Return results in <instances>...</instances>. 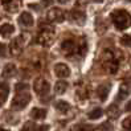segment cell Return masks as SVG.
Wrapping results in <instances>:
<instances>
[{
    "label": "cell",
    "mask_w": 131,
    "mask_h": 131,
    "mask_svg": "<svg viewBox=\"0 0 131 131\" xmlns=\"http://www.w3.org/2000/svg\"><path fill=\"white\" fill-rule=\"evenodd\" d=\"M23 45H24V40H23V37H16L15 40L11 42V54L12 56H17L21 53L23 50Z\"/></svg>",
    "instance_id": "obj_7"
},
{
    "label": "cell",
    "mask_w": 131,
    "mask_h": 131,
    "mask_svg": "<svg viewBox=\"0 0 131 131\" xmlns=\"http://www.w3.org/2000/svg\"><path fill=\"white\" fill-rule=\"evenodd\" d=\"M54 40V29L49 25H45L37 35V42L44 47H49Z\"/></svg>",
    "instance_id": "obj_2"
},
{
    "label": "cell",
    "mask_w": 131,
    "mask_h": 131,
    "mask_svg": "<svg viewBox=\"0 0 131 131\" xmlns=\"http://www.w3.org/2000/svg\"><path fill=\"white\" fill-rule=\"evenodd\" d=\"M89 2H93V3H102V0H89Z\"/></svg>",
    "instance_id": "obj_36"
},
{
    "label": "cell",
    "mask_w": 131,
    "mask_h": 131,
    "mask_svg": "<svg viewBox=\"0 0 131 131\" xmlns=\"http://www.w3.org/2000/svg\"><path fill=\"white\" fill-rule=\"evenodd\" d=\"M126 110H127V111H131V99H130V101L127 102V105H126Z\"/></svg>",
    "instance_id": "obj_34"
},
{
    "label": "cell",
    "mask_w": 131,
    "mask_h": 131,
    "mask_svg": "<svg viewBox=\"0 0 131 131\" xmlns=\"http://www.w3.org/2000/svg\"><path fill=\"white\" fill-rule=\"evenodd\" d=\"M30 115H32L33 119H44L45 117H47V110L40 109V107H35V109L32 110V113H30Z\"/></svg>",
    "instance_id": "obj_16"
},
{
    "label": "cell",
    "mask_w": 131,
    "mask_h": 131,
    "mask_svg": "<svg viewBox=\"0 0 131 131\" xmlns=\"http://www.w3.org/2000/svg\"><path fill=\"white\" fill-rule=\"evenodd\" d=\"M131 93V82H125L121 85V89H119V94H118V98L119 99H125L128 94Z\"/></svg>",
    "instance_id": "obj_13"
},
{
    "label": "cell",
    "mask_w": 131,
    "mask_h": 131,
    "mask_svg": "<svg viewBox=\"0 0 131 131\" xmlns=\"http://www.w3.org/2000/svg\"><path fill=\"white\" fill-rule=\"evenodd\" d=\"M13 32H15V28L11 24H3L0 27V35L4 36V37H9Z\"/></svg>",
    "instance_id": "obj_17"
},
{
    "label": "cell",
    "mask_w": 131,
    "mask_h": 131,
    "mask_svg": "<svg viewBox=\"0 0 131 131\" xmlns=\"http://www.w3.org/2000/svg\"><path fill=\"white\" fill-rule=\"evenodd\" d=\"M111 20L119 30H125L131 25V15L125 9H117L111 13Z\"/></svg>",
    "instance_id": "obj_1"
},
{
    "label": "cell",
    "mask_w": 131,
    "mask_h": 131,
    "mask_svg": "<svg viewBox=\"0 0 131 131\" xmlns=\"http://www.w3.org/2000/svg\"><path fill=\"white\" fill-rule=\"evenodd\" d=\"M73 131H94V127L90 125H85V123H81V125H77L73 127Z\"/></svg>",
    "instance_id": "obj_24"
},
{
    "label": "cell",
    "mask_w": 131,
    "mask_h": 131,
    "mask_svg": "<svg viewBox=\"0 0 131 131\" xmlns=\"http://www.w3.org/2000/svg\"><path fill=\"white\" fill-rule=\"evenodd\" d=\"M69 103L68 102H64V101H58L56 102V109L60 111V113H68L69 111Z\"/></svg>",
    "instance_id": "obj_22"
},
{
    "label": "cell",
    "mask_w": 131,
    "mask_h": 131,
    "mask_svg": "<svg viewBox=\"0 0 131 131\" xmlns=\"http://www.w3.org/2000/svg\"><path fill=\"white\" fill-rule=\"evenodd\" d=\"M16 74V66L13 64H7L3 69V77L4 78H11Z\"/></svg>",
    "instance_id": "obj_15"
},
{
    "label": "cell",
    "mask_w": 131,
    "mask_h": 131,
    "mask_svg": "<svg viewBox=\"0 0 131 131\" xmlns=\"http://www.w3.org/2000/svg\"><path fill=\"white\" fill-rule=\"evenodd\" d=\"M109 91H110L109 85H101V86H98V89H97V95L101 101H106L107 95H109Z\"/></svg>",
    "instance_id": "obj_14"
},
{
    "label": "cell",
    "mask_w": 131,
    "mask_h": 131,
    "mask_svg": "<svg viewBox=\"0 0 131 131\" xmlns=\"http://www.w3.org/2000/svg\"><path fill=\"white\" fill-rule=\"evenodd\" d=\"M30 102V95L28 93H19L16 97L12 99L11 102V107L15 110H20V109H24V107Z\"/></svg>",
    "instance_id": "obj_3"
},
{
    "label": "cell",
    "mask_w": 131,
    "mask_h": 131,
    "mask_svg": "<svg viewBox=\"0 0 131 131\" xmlns=\"http://www.w3.org/2000/svg\"><path fill=\"white\" fill-rule=\"evenodd\" d=\"M122 126L125 127L126 130H130L131 131V117H128V118H126L125 121L122 122Z\"/></svg>",
    "instance_id": "obj_30"
},
{
    "label": "cell",
    "mask_w": 131,
    "mask_h": 131,
    "mask_svg": "<svg viewBox=\"0 0 131 131\" xmlns=\"http://www.w3.org/2000/svg\"><path fill=\"white\" fill-rule=\"evenodd\" d=\"M75 93H77V95H78V98H80V99H86V98H88V95H89V91H88V89L85 88V86L78 88Z\"/></svg>",
    "instance_id": "obj_25"
},
{
    "label": "cell",
    "mask_w": 131,
    "mask_h": 131,
    "mask_svg": "<svg viewBox=\"0 0 131 131\" xmlns=\"http://www.w3.org/2000/svg\"><path fill=\"white\" fill-rule=\"evenodd\" d=\"M86 50H88V44H86V41L82 38V40L77 44V50H75V52L78 53L80 56H83L85 53H86Z\"/></svg>",
    "instance_id": "obj_20"
},
{
    "label": "cell",
    "mask_w": 131,
    "mask_h": 131,
    "mask_svg": "<svg viewBox=\"0 0 131 131\" xmlns=\"http://www.w3.org/2000/svg\"><path fill=\"white\" fill-rule=\"evenodd\" d=\"M107 115H109L110 118H113V119L118 118V115H119V109H118V106L111 105L109 109H107Z\"/></svg>",
    "instance_id": "obj_21"
},
{
    "label": "cell",
    "mask_w": 131,
    "mask_h": 131,
    "mask_svg": "<svg viewBox=\"0 0 131 131\" xmlns=\"http://www.w3.org/2000/svg\"><path fill=\"white\" fill-rule=\"evenodd\" d=\"M33 89H35V91H36L38 95H45V94L49 93L50 86H49V82L45 81L44 78H37V80L35 81Z\"/></svg>",
    "instance_id": "obj_4"
},
{
    "label": "cell",
    "mask_w": 131,
    "mask_h": 131,
    "mask_svg": "<svg viewBox=\"0 0 131 131\" xmlns=\"http://www.w3.org/2000/svg\"><path fill=\"white\" fill-rule=\"evenodd\" d=\"M57 2H58V3H61V4H66V3L69 2V0H57Z\"/></svg>",
    "instance_id": "obj_35"
},
{
    "label": "cell",
    "mask_w": 131,
    "mask_h": 131,
    "mask_svg": "<svg viewBox=\"0 0 131 131\" xmlns=\"http://www.w3.org/2000/svg\"><path fill=\"white\" fill-rule=\"evenodd\" d=\"M103 66H105V69L109 73H111V74H114V73H117V70H118V62L115 60H113V61H107V62H103Z\"/></svg>",
    "instance_id": "obj_18"
},
{
    "label": "cell",
    "mask_w": 131,
    "mask_h": 131,
    "mask_svg": "<svg viewBox=\"0 0 131 131\" xmlns=\"http://www.w3.org/2000/svg\"><path fill=\"white\" fill-rule=\"evenodd\" d=\"M65 19V13L61 8H52L48 12V20L53 23H61Z\"/></svg>",
    "instance_id": "obj_5"
},
{
    "label": "cell",
    "mask_w": 131,
    "mask_h": 131,
    "mask_svg": "<svg viewBox=\"0 0 131 131\" xmlns=\"http://www.w3.org/2000/svg\"><path fill=\"white\" fill-rule=\"evenodd\" d=\"M42 2V4L45 5V7H48V5H50L52 3H53V0H41Z\"/></svg>",
    "instance_id": "obj_33"
},
{
    "label": "cell",
    "mask_w": 131,
    "mask_h": 131,
    "mask_svg": "<svg viewBox=\"0 0 131 131\" xmlns=\"http://www.w3.org/2000/svg\"><path fill=\"white\" fill-rule=\"evenodd\" d=\"M102 114H103L102 109H99V107H97V109L91 110V111L88 114V117H89L90 119H98V118H101V117H102Z\"/></svg>",
    "instance_id": "obj_23"
},
{
    "label": "cell",
    "mask_w": 131,
    "mask_h": 131,
    "mask_svg": "<svg viewBox=\"0 0 131 131\" xmlns=\"http://www.w3.org/2000/svg\"><path fill=\"white\" fill-rule=\"evenodd\" d=\"M3 7L8 11V12H17L20 9V0H2Z\"/></svg>",
    "instance_id": "obj_9"
},
{
    "label": "cell",
    "mask_w": 131,
    "mask_h": 131,
    "mask_svg": "<svg viewBox=\"0 0 131 131\" xmlns=\"http://www.w3.org/2000/svg\"><path fill=\"white\" fill-rule=\"evenodd\" d=\"M49 126H37L33 122H27L23 126L21 131H48Z\"/></svg>",
    "instance_id": "obj_12"
},
{
    "label": "cell",
    "mask_w": 131,
    "mask_h": 131,
    "mask_svg": "<svg viewBox=\"0 0 131 131\" xmlns=\"http://www.w3.org/2000/svg\"><path fill=\"white\" fill-rule=\"evenodd\" d=\"M15 90L20 93V91H27L28 90V85L27 83H17L16 86H15Z\"/></svg>",
    "instance_id": "obj_29"
},
{
    "label": "cell",
    "mask_w": 131,
    "mask_h": 131,
    "mask_svg": "<svg viewBox=\"0 0 131 131\" xmlns=\"http://www.w3.org/2000/svg\"><path fill=\"white\" fill-rule=\"evenodd\" d=\"M7 95H8V88H7V85H2L0 86V101H5Z\"/></svg>",
    "instance_id": "obj_27"
},
{
    "label": "cell",
    "mask_w": 131,
    "mask_h": 131,
    "mask_svg": "<svg viewBox=\"0 0 131 131\" xmlns=\"http://www.w3.org/2000/svg\"><path fill=\"white\" fill-rule=\"evenodd\" d=\"M54 73L60 78H66V77L70 75V69H69L68 65H65L62 62H58L54 65Z\"/></svg>",
    "instance_id": "obj_8"
},
{
    "label": "cell",
    "mask_w": 131,
    "mask_h": 131,
    "mask_svg": "<svg viewBox=\"0 0 131 131\" xmlns=\"http://www.w3.org/2000/svg\"><path fill=\"white\" fill-rule=\"evenodd\" d=\"M33 17H32V15H30L29 12H23L20 15V17H19V23L23 25V27H32L33 25Z\"/></svg>",
    "instance_id": "obj_10"
},
{
    "label": "cell",
    "mask_w": 131,
    "mask_h": 131,
    "mask_svg": "<svg viewBox=\"0 0 131 131\" xmlns=\"http://www.w3.org/2000/svg\"><path fill=\"white\" fill-rule=\"evenodd\" d=\"M121 42L125 45V47L131 48V36H123V37L121 38Z\"/></svg>",
    "instance_id": "obj_28"
},
{
    "label": "cell",
    "mask_w": 131,
    "mask_h": 131,
    "mask_svg": "<svg viewBox=\"0 0 131 131\" xmlns=\"http://www.w3.org/2000/svg\"><path fill=\"white\" fill-rule=\"evenodd\" d=\"M61 49H62V52L65 53V54L70 56L77 50V42L74 40H70V38H69V40H65V41H62V44H61Z\"/></svg>",
    "instance_id": "obj_6"
},
{
    "label": "cell",
    "mask_w": 131,
    "mask_h": 131,
    "mask_svg": "<svg viewBox=\"0 0 131 131\" xmlns=\"http://www.w3.org/2000/svg\"><path fill=\"white\" fill-rule=\"evenodd\" d=\"M0 57H7V45L0 42Z\"/></svg>",
    "instance_id": "obj_31"
},
{
    "label": "cell",
    "mask_w": 131,
    "mask_h": 131,
    "mask_svg": "<svg viewBox=\"0 0 131 131\" xmlns=\"http://www.w3.org/2000/svg\"><path fill=\"white\" fill-rule=\"evenodd\" d=\"M70 19L73 21H75L77 24H83L85 20H86V15H85L82 11H80V9H73L70 12Z\"/></svg>",
    "instance_id": "obj_11"
},
{
    "label": "cell",
    "mask_w": 131,
    "mask_h": 131,
    "mask_svg": "<svg viewBox=\"0 0 131 131\" xmlns=\"http://www.w3.org/2000/svg\"><path fill=\"white\" fill-rule=\"evenodd\" d=\"M68 82H65V81H58L56 85H54V91L57 94H64L65 91H66V89H68Z\"/></svg>",
    "instance_id": "obj_19"
},
{
    "label": "cell",
    "mask_w": 131,
    "mask_h": 131,
    "mask_svg": "<svg viewBox=\"0 0 131 131\" xmlns=\"http://www.w3.org/2000/svg\"><path fill=\"white\" fill-rule=\"evenodd\" d=\"M101 130L102 131H113V126L110 125V123H105V125L101 126Z\"/></svg>",
    "instance_id": "obj_32"
},
{
    "label": "cell",
    "mask_w": 131,
    "mask_h": 131,
    "mask_svg": "<svg viewBox=\"0 0 131 131\" xmlns=\"http://www.w3.org/2000/svg\"><path fill=\"white\" fill-rule=\"evenodd\" d=\"M0 131H8V130H5V128H0Z\"/></svg>",
    "instance_id": "obj_37"
},
{
    "label": "cell",
    "mask_w": 131,
    "mask_h": 131,
    "mask_svg": "<svg viewBox=\"0 0 131 131\" xmlns=\"http://www.w3.org/2000/svg\"><path fill=\"white\" fill-rule=\"evenodd\" d=\"M101 58H102V62H107V61H113V60H115L111 50H103Z\"/></svg>",
    "instance_id": "obj_26"
}]
</instances>
